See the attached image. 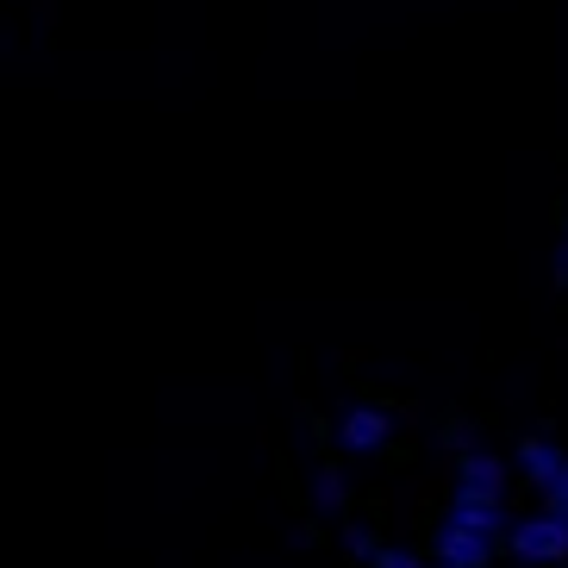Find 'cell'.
<instances>
[{"instance_id": "cell-1", "label": "cell", "mask_w": 568, "mask_h": 568, "mask_svg": "<svg viewBox=\"0 0 568 568\" xmlns=\"http://www.w3.org/2000/svg\"><path fill=\"white\" fill-rule=\"evenodd\" d=\"M506 550H513L518 562H531V568L568 562V518H556L550 506L531 513V518H518V525H506Z\"/></svg>"}, {"instance_id": "cell-2", "label": "cell", "mask_w": 568, "mask_h": 568, "mask_svg": "<svg viewBox=\"0 0 568 568\" xmlns=\"http://www.w3.org/2000/svg\"><path fill=\"white\" fill-rule=\"evenodd\" d=\"M432 544H437V562H450V568H494V556H500V537L475 531V525H456V518L437 525Z\"/></svg>"}, {"instance_id": "cell-3", "label": "cell", "mask_w": 568, "mask_h": 568, "mask_svg": "<svg viewBox=\"0 0 568 568\" xmlns=\"http://www.w3.org/2000/svg\"><path fill=\"white\" fill-rule=\"evenodd\" d=\"M456 494H475V500H500L506 506V463L494 450L463 444V456H456Z\"/></svg>"}, {"instance_id": "cell-4", "label": "cell", "mask_w": 568, "mask_h": 568, "mask_svg": "<svg viewBox=\"0 0 568 568\" xmlns=\"http://www.w3.org/2000/svg\"><path fill=\"white\" fill-rule=\"evenodd\" d=\"M337 437H344V450L351 456H375L387 437H394V418H387L382 406H351L344 425H337Z\"/></svg>"}, {"instance_id": "cell-5", "label": "cell", "mask_w": 568, "mask_h": 568, "mask_svg": "<svg viewBox=\"0 0 568 568\" xmlns=\"http://www.w3.org/2000/svg\"><path fill=\"white\" fill-rule=\"evenodd\" d=\"M562 463H568V456L556 450L550 437H537V432H531V437H518V475H525L537 494H550V481L562 475Z\"/></svg>"}, {"instance_id": "cell-6", "label": "cell", "mask_w": 568, "mask_h": 568, "mask_svg": "<svg viewBox=\"0 0 568 568\" xmlns=\"http://www.w3.org/2000/svg\"><path fill=\"white\" fill-rule=\"evenodd\" d=\"M450 518L456 525H475V531H487V537H500L506 506L500 500H475V494H450Z\"/></svg>"}, {"instance_id": "cell-7", "label": "cell", "mask_w": 568, "mask_h": 568, "mask_svg": "<svg viewBox=\"0 0 568 568\" xmlns=\"http://www.w3.org/2000/svg\"><path fill=\"white\" fill-rule=\"evenodd\" d=\"M313 500L325 506V513H344V506H351V487H344V468L337 463H325L313 475Z\"/></svg>"}, {"instance_id": "cell-8", "label": "cell", "mask_w": 568, "mask_h": 568, "mask_svg": "<svg viewBox=\"0 0 568 568\" xmlns=\"http://www.w3.org/2000/svg\"><path fill=\"white\" fill-rule=\"evenodd\" d=\"M368 568H425L413 550H400V544H375V556H368Z\"/></svg>"}, {"instance_id": "cell-9", "label": "cell", "mask_w": 568, "mask_h": 568, "mask_svg": "<svg viewBox=\"0 0 568 568\" xmlns=\"http://www.w3.org/2000/svg\"><path fill=\"white\" fill-rule=\"evenodd\" d=\"M544 500H550V513H556V518H568V463H562V475L550 481V494H544Z\"/></svg>"}, {"instance_id": "cell-10", "label": "cell", "mask_w": 568, "mask_h": 568, "mask_svg": "<svg viewBox=\"0 0 568 568\" xmlns=\"http://www.w3.org/2000/svg\"><path fill=\"white\" fill-rule=\"evenodd\" d=\"M344 544H351V550H356V556H363V562H368V556H375V544H382V537H375V531H363V525H351V531H344Z\"/></svg>"}, {"instance_id": "cell-11", "label": "cell", "mask_w": 568, "mask_h": 568, "mask_svg": "<svg viewBox=\"0 0 568 568\" xmlns=\"http://www.w3.org/2000/svg\"><path fill=\"white\" fill-rule=\"evenodd\" d=\"M562 256H568V201H562Z\"/></svg>"}, {"instance_id": "cell-12", "label": "cell", "mask_w": 568, "mask_h": 568, "mask_svg": "<svg viewBox=\"0 0 568 568\" xmlns=\"http://www.w3.org/2000/svg\"><path fill=\"white\" fill-rule=\"evenodd\" d=\"M437 568H450V562H437Z\"/></svg>"}]
</instances>
